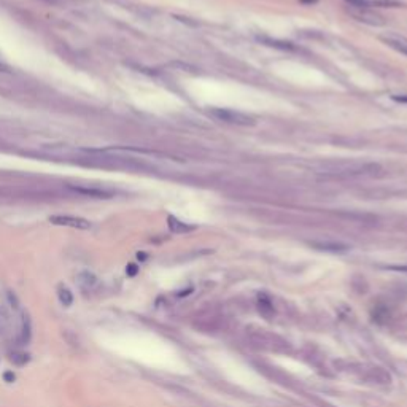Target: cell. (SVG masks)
<instances>
[{"mask_svg": "<svg viewBox=\"0 0 407 407\" xmlns=\"http://www.w3.org/2000/svg\"><path fill=\"white\" fill-rule=\"evenodd\" d=\"M380 170L377 164L371 162H350L337 161L318 165V174L331 177H360V175H374Z\"/></svg>", "mask_w": 407, "mask_h": 407, "instance_id": "cell-1", "label": "cell"}, {"mask_svg": "<svg viewBox=\"0 0 407 407\" xmlns=\"http://www.w3.org/2000/svg\"><path fill=\"white\" fill-rule=\"evenodd\" d=\"M208 116L220 121V123L235 124V126H250L254 123V119L251 116H248V114L240 113V112L229 110V108H210Z\"/></svg>", "mask_w": 407, "mask_h": 407, "instance_id": "cell-2", "label": "cell"}, {"mask_svg": "<svg viewBox=\"0 0 407 407\" xmlns=\"http://www.w3.org/2000/svg\"><path fill=\"white\" fill-rule=\"evenodd\" d=\"M49 223L56 226H67L73 229H91V223L80 216H70V215H53L49 216Z\"/></svg>", "mask_w": 407, "mask_h": 407, "instance_id": "cell-3", "label": "cell"}, {"mask_svg": "<svg viewBox=\"0 0 407 407\" xmlns=\"http://www.w3.org/2000/svg\"><path fill=\"white\" fill-rule=\"evenodd\" d=\"M76 282H78L80 288L83 291H92L97 288L99 285V278L95 273L89 272V271H81L78 275H76Z\"/></svg>", "mask_w": 407, "mask_h": 407, "instance_id": "cell-4", "label": "cell"}, {"mask_svg": "<svg viewBox=\"0 0 407 407\" xmlns=\"http://www.w3.org/2000/svg\"><path fill=\"white\" fill-rule=\"evenodd\" d=\"M312 247L317 248V250H321V251H329V253H345L350 250V247L345 244H340V242H329V240H324V242H314Z\"/></svg>", "mask_w": 407, "mask_h": 407, "instance_id": "cell-5", "label": "cell"}, {"mask_svg": "<svg viewBox=\"0 0 407 407\" xmlns=\"http://www.w3.org/2000/svg\"><path fill=\"white\" fill-rule=\"evenodd\" d=\"M258 312L266 318V320H272V317L275 315V309H273L272 301L264 294H261L258 297Z\"/></svg>", "mask_w": 407, "mask_h": 407, "instance_id": "cell-6", "label": "cell"}, {"mask_svg": "<svg viewBox=\"0 0 407 407\" xmlns=\"http://www.w3.org/2000/svg\"><path fill=\"white\" fill-rule=\"evenodd\" d=\"M70 189L73 193H78L83 196H89V197H97V199H107L112 194L105 189H99V188H81V186H70Z\"/></svg>", "mask_w": 407, "mask_h": 407, "instance_id": "cell-7", "label": "cell"}, {"mask_svg": "<svg viewBox=\"0 0 407 407\" xmlns=\"http://www.w3.org/2000/svg\"><path fill=\"white\" fill-rule=\"evenodd\" d=\"M367 379L372 382H377V384H390L391 375H390V372H386L384 367H372L371 371L367 372Z\"/></svg>", "mask_w": 407, "mask_h": 407, "instance_id": "cell-8", "label": "cell"}, {"mask_svg": "<svg viewBox=\"0 0 407 407\" xmlns=\"http://www.w3.org/2000/svg\"><path fill=\"white\" fill-rule=\"evenodd\" d=\"M30 336H32L30 318L27 315H24L21 320V331H19V337H18L19 345H25V343L30 340Z\"/></svg>", "mask_w": 407, "mask_h": 407, "instance_id": "cell-9", "label": "cell"}, {"mask_svg": "<svg viewBox=\"0 0 407 407\" xmlns=\"http://www.w3.org/2000/svg\"><path fill=\"white\" fill-rule=\"evenodd\" d=\"M384 40L390 45L391 48L401 51L403 54H407V38L399 37V35H388V37H384Z\"/></svg>", "mask_w": 407, "mask_h": 407, "instance_id": "cell-10", "label": "cell"}, {"mask_svg": "<svg viewBox=\"0 0 407 407\" xmlns=\"http://www.w3.org/2000/svg\"><path fill=\"white\" fill-rule=\"evenodd\" d=\"M57 297H59V302L64 305V307H70V305L73 304V293L70 291L66 285L57 286Z\"/></svg>", "mask_w": 407, "mask_h": 407, "instance_id": "cell-11", "label": "cell"}, {"mask_svg": "<svg viewBox=\"0 0 407 407\" xmlns=\"http://www.w3.org/2000/svg\"><path fill=\"white\" fill-rule=\"evenodd\" d=\"M8 360H10L15 366L21 367V366H25V364H27V362L30 361V356H29L27 353H24V352H11L10 356H8Z\"/></svg>", "mask_w": 407, "mask_h": 407, "instance_id": "cell-12", "label": "cell"}, {"mask_svg": "<svg viewBox=\"0 0 407 407\" xmlns=\"http://www.w3.org/2000/svg\"><path fill=\"white\" fill-rule=\"evenodd\" d=\"M169 227H170L172 232H177V234L188 232V231H191V229H193V226L184 225V223L178 221L177 218H174V216H169Z\"/></svg>", "mask_w": 407, "mask_h": 407, "instance_id": "cell-13", "label": "cell"}, {"mask_svg": "<svg viewBox=\"0 0 407 407\" xmlns=\"http://www.w3.org/2000/svg\"><path fill=\"white\" fill-rule=\"evenodd\" d=\"M361 10H362L361 15H356V13H355V18H358L360 21H364V23H369V24H374V25L375 24H377V25L379 24H384V23L380 21V18L377 15H372V13L366 11V8H361Z\"/></svg>", "mask_w": 407, "mask_h": 407, "instance_id": "cell-14", "label": "cell"}, {"mask_svg": "<svg viewBox=\"0 0 407 407\" xmlns=\"http://www.w3.org/2000/svg\"><path fill=\"white\" fill-rule=\"evenodd\" d=\"M10 328V315L5 307H0V336H3Z\"/></svg>", "mask_w": 407, "mask_h": 407, "instance_id": "cell-15", "label": "cell"}, {"mask_svg": "<svg viewBox=\"0 0 407 407\" xmlns=\"http://www.w3.org/2000/svg\"><path fill=\"white\" fill-rule=\"evenodd\" d=\"M6 297H8V302L13 305V307H15V309H18V307H19V301H18V297H16L15 293L8 291V293H6Z\"/></svg>", "mask_w": 407, "mask_h": 407, "instance_id": "cell-16", "label": "cell"}, {"mask_svg": "<svg viewBox=\"0 0 407 407\" xmlns=\"http://www.w3.org/2000/svg\"><path fill=\"white\" fill-rule=\"evenodd\" d=\"M126 273L129 277H136L137 273H138V267L136 266V264H127V267H126Z\"/></svg>", "mask_w": 407, "mask_h": 407, "instance_id": "cell-17", "label": "cell"}, {"mask_svg": "<svg viewBox=\"0 0 407 407\" xmlns=\"http://www.w3.org/2000/svg\"><path fill=\"white\" fill-rule=\"evenodd\" d=\"M3 380L6 382V384H13V382L16 380V375H15V372H13V371H6V372H3Z\"/></svg>", "mask_w": 407, "mask_h": 407, "instance_id": "cell-18", "label": "cell"}, {"mask_svg": "<svg viewBox=\"0 0 407 407\" xmlns=\"http://www.w3.org/2000/svg\"><path fill=\"white\" fill-rule=\"evenodd\" d=\"M393 100L399 102V104H407V94H403V95H393Z\"/></svg>", "mask_w": 407, "mask_h": 407, "instance_id": "cell-19", "label": "cell"}, {"mask_svg": "<svg viewBox=\"0 0 407 407\" xmlns=\"http://www.w3.org/2000/svg\"><path fill=\"white\" fill-rule=\"evenodd\" d=\"M137 258H138V259H145L146 256H145V253H138V254H137Z\"/></svg>", "mask_w": 407, "mask_h": 407, "instance_id": "cell-20", "label": "cell"}, {"mask_svg": "<svg viewBox=\"0 0 407 407\" xmlns=\"http://www.w3.org/2000/svg\"><path fill=\"white\" fill-rule=\"evenodd\" d=\"M43 2H48V3H56V0H43Z\"/></svg>", "mask_w": 407, "mask_h": 407, "instance_id": "cell-21", "label": "cell"}]
</instances>
